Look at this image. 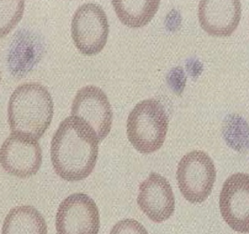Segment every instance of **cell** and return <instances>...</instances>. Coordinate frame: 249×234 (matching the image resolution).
<instances>
[{"mask_svg":"<svg viewBox=\"0 0 249 234\" xmlns=\"http://www.w3.org/2000/svg\"><path fill=\"white\" fill-rule=\"evenodd\" d=\"M42 164V150L37 139L11 134L1 147V165L4 171L19 179L37 173Z\"/></svg>","mask_w":249,"mask_h":234,"instance_id":"obj_7","label":"cell"},{"mask_svg":"<svg viewBox=\"0 0 249 234\" xmlns=\"http://www.w3.org/2000/svg\"><path fill=\"white\" fill-rule=\"evenodd\" d=\"M44 51L45 46L39 34L27 29L18 31L9 47V71L16 78L24 77L39 62Z\"/></svg>","mask_w":249,"mask_h":234,"instance_id":"obj_12","label":"cell"},{"mask_svg":"<svg viewBox=\"0 0 249 234\" xmlns=\"http://www.w3.org/2000/svg\"><path fill=\"white\" fill-rule=\"evenodd\" d=\"M100 213L95 201L85 193H73L58 206L57 234H98Z\"/></svg>","mask_w":249,"mask_h":234,"instance_id":"obj_6","label":"cell"},{"mask_svg":"<svg viewBox=\"0 0 249 234\" xmlns=\"http://www.w3.org/2000/svg\"><path fill=\"white\" fill-rule=\"evenodd\" d=\"M169 120L160 101L149 99L135 105L126 122L130 143L140 152L148 154L161 148L166 139Z\"/></svg>","mask_w":249,"mask_h":234,"instance_id":"obj_3","label":"cell"},{"mask_svg":"<svg viewBox=\"0 0 249 234\" xmlns=\"http://www.w3.org/2000/svg\"><path fill=\"white\" fill-rule=\"evenodd\" d=\"M99 143L95 131L84 119L75 116L65 118L51 143L54 171L67 181L87 179L95 167Z\"/></svg>","mask_w":249,"mask_h":234,"instance_id":"obj_1","label":"cell"},{"mask_svg":"<svg viewBox=\"0 0 249 234\" xmlns=\"http://www.w3.org/2000/svg\"><path fill=\"white\" fill-rule=\"evenodd\" d=\"M187 72L193 78H198L203 71V66L198 59H190L186 63Z\"/></svg>","mask_w":249,"mask_h":234,"instance_id":"obj_18","label":"cell"},{"mask_svg":"<svg viewBox=\"0 0 249 234\" xmlns=\"http://www.w3.org/2000/svg\"><path fill=\"white\" fill-rule=\"evenodd\" d=\"M108 33L107 17L99 4L87 3L76 10L71 20V37L81 53H100L107 42Z\"/></svg>","mask_w":249,"mask_h":234,"instance_id":"obj_5","label":"cell"},{"mask_svg":"<svg viewBox=\"0 0 249 234\" xmlns=\"http://www.w3.org/2000/svg\"><path fill=\"white\" fill-rule=\"evenodd\" d=\"M181 18L180 15L177 11H172L166 17V25L167 29L169 31H175L178 28V26L180 25Z\"/></svg>","mask_w":249,"mask_h":234,"instance_id":"obj_19","label":"cell"},{"mask_svg":"<svg viewBox=\"0 0 249 234\" xmlns=\"http://www.w3.org/2000/svg\"><path fill=\"white\" fill-rule=\"evenodd\" d=\"M220 210L232 230L249 234V174L239 172L225 181L220 194Z\"/></svg>","mask_w":249,"mask_h":234,"instance_id":"obj_8","label":"cell"},{"mask_svg":"<svg viewBox=\"0 0 249 234\" xmlns=\"http://www.w3.org/2000/svg\"><path fill=\"white\" fill-rule=\"evenodd\" d=\"M222 136L227 145L232 150L242 152L249 147V126L245 118L238 114L225 117Z\"/></svg>","mask_w":249,"mask_h":234,"instance_id":"obj_15","label":"cell"},{"mask_svg":"<svg viewBox=\"0 0 249 234\" xmlns=\"http://www.w3.org/2000/svg\"><path fill=\"white\" fill-rule=\"evenodd\" d=\"M166 81L169 87L176 94L180 95L186 86L187 77L181 67H175L168 72V74L166 76Z\"/></svg>","mask_w":249,"mask_h":234,"instance_id":"obj_17","label":"cell"},{"mask_svg":"<svg viewBox=\"0 0 249 234\" xmlns=\"http://www.w3.org/2000/svg\"><path fill=\"white\" fill-rule=\"evenodd\" d=\"M138 205L152 221H166L175 210V194L166 178L152 172L139 188Z\"/></svg>","mask_w":249,"mask_h":234,"instance_id":"obj_10","label":"cell"},{"mask_svg":"<svg viewBox=\"0 0 249 234\" xmlns=\"http://www.w3.org/2000/svg\"><path fill=\"white\" fill-rule=\"evenodd\" d=\"M178 188L190 203H202L212 192L216 180V169L212 159L203 150L188 152L177 168Z\"/></svg>","mask_w":249,"mask_h":234,"instance_id":"obj_4","label":"cell"},{"mask_svg":"<svg viewBox=\"0 0 249 234\" xmlns=\"http://www.w3.org/2000/svg\"><path fill=\"white\" fill-rule=\"evenodd\" d=\"M113 8L121 23L138 28L147 25L158 11L160 1L117 0L112 1Z\"/></svg>","mask_w":249,"mask_h":234,"instance_id":"obj_14","label":"cell"},{"mask_svg":"<svg viewBox=\"0 0 249 234\" xmlns=\"http://www.w3.org/2000/svg\"><path fill=\"white\" fill-rule=\"evenodd\" d=\"M110 234H148V233L140 222L132 218H126L118 222L112 227Z\"/></svg>","mask_w":249,"mask_h":234,"instance_id":"obj_16","label":"cell"},{"mask_svg":"<svg viewBox=\"0 0 249 234\" xmlns=\"http://www.w3.org/2000/svg\"><path fill=\"white\" fill-rule=\"evenodd\" d=\"M2 234H47L46 220L31 205H20L11 210L4 218Z\"/></svg>","mask_w":249,"mask_h":234,"instance_id":"obj_13","label":"cell"},{"mask_svg":"<svg viewBox=\"0 0 249 234\" xmlns=\"http://www.w3.org/2000/svg\"><path fill=\"white\" fill-rule=\"evenodd\" d=\"M199 24L211 36L229 37L236 30L241 4L236 0H203L199 4Z\"/></svg>","mask_w":249,"mask_h":234,"instance_id":"obj_11","label":"cell"},{"mask_svg":"<svg viewBox=\"0 0 249 234\" xmlns=\"http://www.w3.org/2000/svg\"><path fill=\"white\" fill-rule=\"evenodd\" d=\"M71 114L91 126L100 142L112 128V106L106 93L95 85H88L78 91L71 105Z\"/></svg>","mask_w":249,"mask_h":234,"instance_id":"obj_9","label":"cell"},{"mask_svg":"<svg viewBox=\"0 0 249 234\" xmlns=\"http://www.w3.org/2000/svg\"><path fill=\"white\" fill-rule=\"evenodd\" d=\"M53 117V101L47 88L26 83L15 89L8 103V123L12 134L39 139Z\"/></svg>","mask_w":249,"mask_h":234,"instance_id":"obj_2","label":"cell"}]
</instances>
